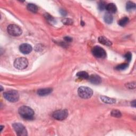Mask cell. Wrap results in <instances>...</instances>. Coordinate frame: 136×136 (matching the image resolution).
Returning a JSON list of instances; mask_svg holds the SVG:
<instances>
[{"instance_id": "1", "label": "cell", "mask_w": 136, "mask_h": 136, "mask_svg": "<svg viewBox=\"0 0 136 136\" xmlns=\"http://www.w3.org/2000/svg\"><path fill=\"white\" fill-rule=\"evenodd\" d=\"M19 113L21 117L26 120L33 119L34 116V111L28 106H23L19 108Z\"/></svg>"}, {"instance_id": "2", "label": "cell", "mask_w": 136, "mask_h": 136, "mask_svg": "<svg viewBox=\"0 0 136 136\" xmlns=\"http://www.w3.org/2000/svg\"><path fill=\"white\" fill-rule=\"evenodd\" d=\"M4 98L10 102H16L19 98V95L16 90H9L3 94Z\"/></svg>"}, {"instance_id": "3", "label": "cell", "mask_w": 136, "mask_h": 136, "mask_svg": "<svg viewBox=\"0 0 136 136\" xmlns=\"http://www.w3.org/2000/svg\"><path fill=\"white\" fill-rule=\"evenodd\" d=\"M78 93L79 96L84 99L90 98L93 93L92 89L87 87H81L79 88Z\"/></svg>"}, {"instance_id": "4", "label": "cell", "mask_w": 136, "mask_h": 136, "mask_svg": "<svg viewBox=\"0 0 136 136\" xmlns=\"http://www.w3.org/2000/svg\"><path fill=\"white\" fill-rule=\"evenodd\" d=\"M7 31L8 33L12 36L17 37L22 34L21 29L16 24H10L8 27Z\"/></svg>"}, {"instance_id": "5", "label": "cell", "mask_w": 136, "mask_h": 136, "mask_svg": "<svg viewBox=\"0 0 136 136\" xmlns=\"http://www.w3.org/2000/svg\"><path fill=\"white\" fill-rule=\"evenodd\" d=\"M28 65V61L26 58H19L14 61V66L17 69L22 70L26 68Z\"/></svg>"}, {"instance_id": "6", "label": "cell", "mask_w": 136, "mask_h": 136, "mask_svg": "<svg viewBox=\"0 0 136 136\" xmlns=\"http://www.w3.org/2000/svg\"><path fill=\"white\" fill-rule=\"evenodd\" d=\"M13 127L18 135L25 136L27 135V130L21 123H15L13 124Z\"/></svg>"}, {"instance_id": "7", "label": "cell", "mask_w": 136, "mask_h": 136, "mask_svg": "<svg viewBox=\"0 0 136 136\" xmlns=\"http://www.w3.org/2000/svg\"><path fill=\"white\" fill-rule=\"evenodd\" d=\"M92 53L94 56L97 58L103 59L106 57V53L105 50L100 46H95L92 49Z\"/></svg>"}, {"instance_id": "8", "label": "cell", "mask_w": 136, "mask_h": 136, "mask_svg": "<svg viewBox=\"0 0 136 136\" xmlns=\"http://www.w3.org/2000/svg\"><path fill=\"white\" fill-rule=\"evenodd\" d=\"M68 116V112L67 110H60L55 111L53 114V117L58 120H63Z\"/></svg>"}, {"instance_id": "9", "label": "cell", "mask_w": 136, "mask_h": 136, "mask_svg": "<svg viewBox=\"0 0 136 136\" xmlns=\"http://www.w3.org/2000/svg\"><path fill=\"white\" fill-rule=\"evenodd\" d=\"M19 49L23 54H27L32 52L33 48L31 45L28 44H23L20 46Z\"/></svg>"}, {"instance_id": "10", "label": "cell", "mask_w": 136, "mask_h": 136, "mask_svg": "<svg viewBox=\"0 0 136 136\" xmlns=\"http://www.w3.org/2000/svg\"><path fill=\"white\" fill-rule=\"evenodd\" d=\"M89 81L95 85H98L101 82V78L98 75L93 74L89 77Z\"/></svg>"}, {"instance_id": "11", "label": "cell", "mask_w": 136, "mask_h": 136, "mask_svg": "<svg viewBox=\"0 0 136 136\" xmlns=\"http://www.w3.org/2000/svg\"><path fill=\"white\" fill-rule=\"evenodd\" d=\"M52 92V89L50 88H43L41 89L38 90L37 94L38 95L41 96H46L51 94Z\"/></svg>"}, {"instance_id": "12", "label": "cell", "mask_w": 136, "mask_h": 136, "mask_svg": "<svg viewBox=\"0 0 136 136\" xmlns=\"http://www.w3.org/2000/svg\"><path fill=\"white\" fill-rule=\"evenodd\" d=\"M105 9L108 11L109 13H115L117 10V8L115 5L113 3H109L106 5Z\"/></svg>"}, {"instance_id": "13", "label": "cell", "mask_w": 136, "mask_h": 136, "mask_svg": "<svg viewBox=\"0 0 136 136\" xmlns=\"http://www.w3.org/2000/svg\"><path fill=\"white\" fill-rule=\"evenodd\" d=\"M98 41L100 43H101L103 45H106V46H111L112 43L110 40H108L107 38H106L103 36L99 37L98 38Z\"/></svg>"}, {"instance_id": "14", "label": "cell", "mask_w": 136, "mask_h": 136, "mask_svg": "<svg viewBox=\"0 0 136 136\" xmlns=\"http://www.w3.org/2000/svg\"><path fill=\"white\" fill-rule=\"evenodd\" d=\"M104 19V21L106 23L110 24V23H112L113 20V16H112L111 14H110L109 13H107L105 14Z\"/></svg>"}, {"instance_id": "15", "label": "cell", "mask_w": 136, "mask_h": 136, "mask_svg": "<svg viewBox=\"0 0 136 136\" xmlns=\"http://www.w3.org/2000/svg\"><path fill=\"white\" fill-rule=\"evenodd\" d=\"M100 98H101V100L105 103L113 104V103H115V99L110 98L108 97L104 96H103L100 97Z\"/></svg>"}, {"instance_id": "16", "label": "cell", "mask_w": 136, "mask_h": 136, "mask_svg": "<svg viewBox=\"0 0 136 136\" xmlns=\"http://www.w3.org/2000/svg\"><path fill=\"white\" fill-rule=\"evenodd\" d=\"M27 9L29 11L32 12L33 13H36L38 11L37 7L36 6V5L33 3H30L28 4Z\"/></svg>"}, {"instance_id": "17", "label": "cell", "mask_w": 136, "mask_h": 136, "mask_svg": "<svg viewBox=\"0 0 136 136\" xmlns=\"http://www.w3.org/2000/svg\"><path fill=\"white\" fill-rule=\"evenodd\" d=\"M77 76L81 79H87L89 78V75L87 72L85 71H81L79 72L77 74Z\"/></svg>"}, {"instance_id": "18", "label": "cell", "mask_w": 136, "mask_h": 136, "mask_svg": "<svg viewBox=\"0 0 136 136\" xmlns=\"http://www.w3.org/2000/svg\"><path fill=\"white\" fill-rule=\"evenodd\" d=\"M126 8H127V11H132L135 9V5L132 2H128L126 5Z\"/></svg>"}, {"instance_id": "19", "label": "cell", "mask_w": 136, "mask_h": 136, "mask_svg": "<svg viewBox=\"0 0 136 136\" xmlns=\"http://www.w3.org/2000/svg\"><path fill=\"white\" fill-rule=\"evenodd\" d=\"M129 20V18L125 17L122 18L121 20H120L118 23L119 25H120L121 26H124L128 23Z\"/></svg>"}, {"instance_id": "20", "label": "cell", "mask_w": 136, "mask_h": 136, "mask_svg": "<svg viewBox=\"0 0 136 136\" xmlns=\"http://www.w3.org/2000/svg\"><path fill=\"white\" fill-rule=\"evenodd\" d=\"M111 114L112 116L115 118H120L121 117V113L119 110H113L112 111L111 113Z\"/></svg>"}, {"instance_id": "21", "label": "cell", "mask_w": 136, "mask_h": 136, "mask_svg": "<svg viewBox=\"0 0 136 136\" xmlns=\"http://www.w3.org/2000/svg\"><path fill=\"white\" fill-rule=\"evenodd\" d=\"M128 67V63H122L121 64L115 68V69L117 70H125V69H127Z\"/></svg>"}, {"instance_id": "22", "label": "cell", "mask_w": 136, "mask_h": 136, "mask_svg": "<svg viewBox=\"0 0 136 136\" xmlns=\"http://www.w3.org/2000/svg\"><path fill=\"white\" fill-rule=\"evenodd\" d=\"M107 4H106V3L104 2H100L98 4V9L100 10V11H103L106 8V6Z\"/></svg>"}, {"instance_id": "23", "label": "cell", "mask_w": 136, "mask_h": 136, "mask_svg": "<svg viewBox=\"0 0 136 136\" xmlns=\"http://www.w3.org/2000/svg\"><path fill=\"white\" fill-rule=\"evenodd\" d=\"M62 22L64 24L67 25H71L73 23V21L70 19H64L62 20Z\"/></svg>"}, {"instance_id": "24", "label": "cell", "mask_w": 136, "mask_h": 136, "mask_svg": "<svg viewBox=\"0 0 136 136\" xmlns=\"http://www.w3.org/2000/svg\"><path fill=\"white\" fill-rule=\"evenodd\" d=\"M45 18H46V19L47 20L49 21V22H53L54 21V18L50 16L49 14L46 13V14H45Z\"/></svg>"}, {"instance_id": "25", "label": "cell", "mask_w": 136, "mask_h": 136, "mask_svg": "<svg viewBox=\"0 0 136 136\" xmlns=\"http://www.w3.org/2000/svg\"><path fill=\"white\" fill-rule=\"evenodd\" d=\"M124 58L125 59L127 60L128 61H130L131 60L132 58V55L130 52L127 53L126 54H125L124 55Z\"/></svg>"}, {"instance_id": "26", "label": "cell", "mask_w": 136, "mask_h": 136, "mask_svg": "<svg viewBox=\"0 0 136 136\" xmlns=\"http://www.w3.org/2000/svg\"><path fill=\"white\" fill-rule=\"evenodd\" d=\"M126 86L127 87V88L129 89H133L135 88V83H128Z\"/></svg>"}, {"instance_id": "27", "label": "cell", "mask_w": 136, "mask_h": 136, "mask_svg": "<svg viewBox=\"0 0 136 136\" xmlns=\"http://www.w3.org/2000/svg\"><path fill=\"white\" fill-rule=\"evenodd\" d=\"M64 40L67 42H71L72 41V39L70 37H65Z\"/></svg>"}, {"instance_id": "28", "label": "cell", "mask_w": 136, "mask_h": 136, "mask_svg": "<svg viewBox=\"0 0 136 136\" xmlns=\"http://www.w3.org/2000/svg\"><path fill=\"white\" fill-rule=\"evenodd\" d=\"M60 12H61V14L62 15V16H65V15L67 14V12L64 10H60Z\"/></svg>"}, {"instance_id": "29", "label": "cell", "mask_w": 136, "mask_h": 136, "mask_svg": "<svg viewBox=\"0 0 136 136\" xmlns=\"http://www.w3.org/2000/svg\"><path fill=\"white\" fill-rule=\"evenodd\" d=\"M131 105L133 107H135V100L131 102Z\"/></svg>"}]
</instances>
